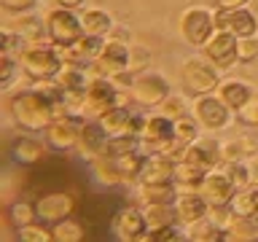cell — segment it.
Segmentation results:
<instances>
[{
	"mask_svg": "<svg viewBox=\"0 0 258 242\" xmlns=\"http://www.w3.org/2000/svg\"><path fill=\"white\" fill-rule=\"evenodd\" d=\"M124 89H121L113 78H102V76H92L84 94V110L81 116L84 118H100L105 110L116 108V105H126Z\"/></svg>",
	"mask_w": 258,
	"mask_h": 242,
	"instance_id": "1",
	"label": "cell"
},
{
	"mask_svg": "<svg viewBox=\"0 0 258 242\" xmlns=\"http://www.w3.org/2000/svg\"><path fill=\"white\" fill-rule=\"evenodd\" d=\"M19 62H22V70L27 73L32 81H38V84L54 81L56 73H59L62 65H64L54 43H32V46H27L19 54Z\"/></svg>",
	"mask_w": 258,
	"mask_h": 242,
	"instance_id": "2",
	"label": "cell"
},
{
	"mask_svg": "<svg viewBox=\"0 0 258 242\" xmlns=\"http://www.w3.org/2000/svg\"><path fill=\"white\" fill-rule=\"evenodd\" d=\"M140 140H143V148L151 153H167L175 161H180L183 156V148L175 140V118L164 116V113L161 116H148Z\"/></svg>",
	"mask_w": 258,
	"mask_h": 242,
	"instance_id": "3",
	"label": "cell"
},
{
	"mask_svg": "<svg viewBox=\"0 0 258 242\" xmlns=\"http://www.w3.org/2000/svg\"><path fill=\"white\" fill-rule=\"evenodd\" d=\"M180 78H183L185 92L194 97L218 92V86H221V73H218V68L210 59H197V56L183 62Z\"/></svg>",
	"mask_w": 258,
	"mask_h": 242,
	"instance_id": "4",
	"label": "cell"
},
{
	"mask_svg": "<svg viewBox=\"0 0 258 242\" xmlns=\"http://www.w3.org/2000/svg\"><path fill=\"white\" fill-rule=\"evenodd\" d=\"M215 30H218L215 27V11H210L205 6H191L180 16V35L194 48L205 46L215 35Z\"/></svg>",
	"mask_w": 258,
	"mask_h": 242,
	"instance_id": "5",
	"label": "cell"
},
{
	"mask_svg": "<svg viewBox=\"0 0 258 242\" xmlns=\"http://www.w3.org/2000/svg\"><path fill=\"white\" fill-rule=\"evenodd\" d=\"M46 30L48 40L54 46H73L78 38H84V22L73 8H54L46 14Z\"/></svg>",
	"mask_w": 258,
	"mask_h": 242,
	"instance_id": "6",
	"label": "cell"
},
{
	"mask_svg": "<svg viewBox=\"0 0 258 242\" xmlns=\"http://www.w3.org/2000/svg\"><path fill=\"white\" fill-rule=\"evenodd\" d=\"M169 94H172L169 81L161 76V73H151V70L137 73L132 86H129V97H132L137 105H143V108H156V105H161Z\"/></svg>",
	"mask_w": 258,
	"mask_h": 242,
	"instance_id": "7",
	"label": "cell"
},
{
	"mask_svg": "<svg viewBox=\"0 0 258 242\" xmlns=\"http://www.w3.org/2000/svg\"><path fill=\"white\" fill-rule=\"evenodd\" d=\"M129 51H132V46H129L126 40L108 38V43H105L102 54L92 62L94 76L116 78V76H121V73H126V70H129Z\"/></svg>",
	"mask_w": 258,
	"mask_h": 242,
	"instance_id": "8",
	"label": "cell"
},
{
	"mask_svg": "<svg viewBox=\"0 0 258 242\" xmlns=\"http://www.w3.org/2000/svg\"><path fill=\"white\" fill-rule=\"evenodd\" d=\"M81 127H84V118L81 116H62L54 118L51 124L46 127V145L59 153H70L78 148L81 143Z\"/></svg>",
	"mask_w": 258,
	"mask_h": 242,
	"instance_id": "9",
	"label": "cell"
},
{
	"mask_svg": "<svg viewBox=\"0 0 258 242\" xmlns=\"http://www.w3.org/2000/svg\"><path fill=\"white\" fill-rule=\"evenodd\" d=\"M231 108L226 105L218 94H202L194 102V116L199 118V124L210 129V132H221L231 124Z\"/></svg>",
	"mask_w": 258,
	"mask_h": 242,
	"instance_id": "10",
	"label": "cell"
},
{
	"mask_svg": "<svg viewBox=\"0 0 258 242\" xmlns=\"http://www.w3.org/2000/svg\"><path fill=\"white\" fill-rule=\"evenodd\" d=\"M205 59H210L218 70L231 68L234 62H239V38L231 35L226 30H215V35L202 46Z\"/></svg>",
	"mask_w": 258,
	"mask_h": 242,
	"instance_id": "11",
	"label": "cell"
},
{
	"mask_svg": "<svg viewBox=\"0 0 258 242\" xmlns=\"http://www.w3.org/2000/svg\"><path fill=\"white\" fill-rule=\"evenodd\" d=\"M215 27L226 30L237 38H247L258 32V19L250 8H218L215 11Z\"/></svg>",
	"mask_w": 258,
	"mask_h": 242,
	"instance_id": "12",
	"label": "cell"
},
{
	"mask_svg": "<svg viewBox=\"0 0 258 242\" xmlns=\"http://www.w3.org/2000/svg\"><path fill=\"white\" fill-rule=\"evenodd\" d=\"M180 159L207 169V172L210 169H218L223 164V143H218L215 137H199L191 145H185Z\"/></svg>",
	"mask_w": 258,
	"mask_h": 242,
	"instance_id": "13",
	"label": "cell"
},
{
	"mask_svg": "<svg viewBox=\"0 0 258 242\" xmlns=\"http://www.w3.org/2000/svg\"><path fill=\"white\" fill-rule=\"evenodd\" d=\"M73 210H76V199H73V194H64V191H51V194H43V197L35 199L38 221L48 223V226L70 218Z\"/></svg>",
	"mask_w": 258,
	"mask_h": 242,
	"instance_id": "14",
	"label": "cell"
},
{
	"mask_svg": "<svg viewBox=\"0 0 258 242\" xmlns=\"http://www.w3.org/2000/svg\"><path fill=\"white\" fill-rule=\"evenodd\" d=\"M110 231L118 239H143L148 237V218L143 207H121L110 221Z\"/></svg>",
	"mask_w": 258,
	"mask_h": 242,
	"instance_id": "15",
	"label": "cell"
},
{
	"mask_svg": "<svg viewBox=\"0 0 258 242\" xmlns=\"http://www.w3.org/2000/svg\"><path fill=\"white\" fill-rule=\"evenodd\" d=\"M108 129L102 127L100 118H84V127H81V143H78V156L92 164L97 156H102V145L108 140Z\"/></svg>",
	"mask_w": 258,
	"mask_h": 242,
	"instance_id": "16",
	"label": "cell"
},
{
	"mask_svg": "<svg viewBox=\"0 0 258 242\" xmlns=\"http://www.w3.org/2000/svg\"><path fill=\"white\" fill-rule=\"evenodd\" d=\"M175 210H177V218H180L183 226H191L207 218L210 213V202L205 199V194L199 189H180L175 197Z\"/></svg>",
	"mask_w": 258,
	"mask_h": 242,
	"instance_id": "17",
	"label": "cell"
},
{
	"mask_svg": "<svg viewBox=\"0 0 258 242\" xmlns=\"http://www.w3.org/2000/svg\"><path fill=\"white\" fill-rule=\"evenodd\" d=\"M199 191L205 194V199L210 205H221V202H231V197L237 194V186H234V180L223 167H218V169H210L207 172L205 183L199 186Z\"/></svg>",
	"mask_w": 258,
	"mask_h": 242,
	"instance_id": "18",
	"label": "cell"
},
{
	"mask_svg": "<svg viewBox=\"0 0 258 242\" xmlns=\"http://www.w3.org/2000/svg\"><path fill=\"white\" fill-rule=\"evenodd\" d=\"M175 167H177V161L172 156H167V153H151V156L145 159V167H143L140 177H137V183L175 180Z\"/></svg>",
	"mask_w": 258,
	"mask_h": 242,
	"instance_id": "19",
	"label": "cell"
},
{
	"mask_svg": "<svg viewBox=\"0 0 258 242\" xmlns=\"http://www.w3.org/2000/svg\"><path fill=\"white\" fill-rule=\"evenodd\" d=\"M177 183L164 180V183H137V197L143 205H169L177 197Z\"/></svg>",
	"mask_w": 258,
	"mask_h": 242,
	"instance_id": "20",
	"label": "cell"
},
{
	"mask_svg": "<svg viewBox=\"0 0 258 242\" xmlns=\"http://www.w3.org/2000/svg\"><path fill=\"white\" fill-rule=\"evenodd\" d=\"M218 97H221V100L229 105L234 113H239L255 94H253V89H250L245 81H234L231 78V81H221V86H218Z\"/></svg>",
	"mask_w": 258,
	"mask_h": 242,
	"instance_id": "21",
	"label": "cell"
},
{
	"mask_svg": "<svg viewBox=\"0 0 258 242\" xmlns=\"http://www.w3.org/2000/svg\"><path fill=\"white\" fill-rule=\"evenodd\" d=\"M8 153H11L14 164H22V167H30L35 164V161L43 156V145H40V140H35V137H16V140L11 143V148H8Z\"/></svg>",
	"mask_w": 258,
	"mask_h": 242,
	"instance_id": "22",
	"label": "cell"
},
{
	"mask_svg": "<svg viewBox=\"0 0 258 242\" xmlns=\"http://www.w3.org/2000/svg\"><path fill=\"white\" fill-rule=\"evenodd\" d=\"M89 169H92V180L105 186V189H116L118 183H124V177H121L118 167H116V159H110V156H97L89 164Z\"/></svg>",
	"mask_w": 258,
	"mask_h": 242,
	"instance_id": "23",
	"label": "cell"
},
{
	"mask_svg": "<svg viewBox=\"0 0 258 242\" xmlns=\"http://www.w3.org/2000/svg\"><path fill=\"white\" fill-rule=\"evenodd\" d=\"M8 30H14L27 46H32V43H43V38H48L46 24L40 22L38 16H27V14H22V19H16Z\"/></svg>",
	"mask_w": 258,
	"mask_h": 242,
	"instance_id": "24",
	"label": "cell"
},
{
	"mask_svg": "<svg viewBox=\"0 0 258 242\" xmlns=\"http://www.w3.org/2000/svg\"><path fill=\"white\" fill-rule=\"evenodd\" d=\"M143 210H145V218H148V234L164 229V226L180 223L175 202H169V205H143Z\"/></svg>",
	"mask_w": 258,
	"mask_h": 242,
	"instance_id": "25",
	"label": "cell"
},
{
	"mask_svg": "<svg viewBox=\"0 0 258 242\" xmlns=\"http://www.w3.org/2000/svg\"><path fill=\"white\" fill-rule=\"evenodd\" d=\"M81 22H84V32L86 35H102L108 38L113 32V19L108 11L102 8H89V11L81 14Z\"/></svg>",
	"mask_w": 258,
	"mask_h": 242,
	"instance_id": "26",
	"label": "cell"
},
{
	"mask_svg": "<svg viewBox=\"0 0 258 242\" xmlns=\"http://www.w3.org/2000/svg\"><path fill=\"white\" fill-rule=\"evenodd\" d=\"M205 177H207V169L191 164V161H183V159L177 161V167H175L177 189H199V186L205 183Z\"/></svg>",
	"mask_w": 258,
	"mask_h": 242,
	"instance_id": "27",
	"label": "cell"
},
{
	"mask_svg": "<svg viewBox=\"0 0 258 242\" xmlns=\"http://www.w3.org/2000/svg\"><path fill=\"white\" fill-rule=\"evenodd\" d=\"M145 159H148V156H145L140 148L124 153V156H116V167H118L121 177H124V183H126V180L137 183V177H140L143 167H145Z\"/></svg>",
	"mask_w": 258,
	"mask_h": 242,
	"instance_id": "28",
	"label": "cell"
},
{
	"mask_svg": "<svg viewBox=\"0 0 258 242\" xmlns=\"http://www.w3.org/2000/svg\"><path fill=\"white\" fill-rule=\"evenodd\" d=\"M137 148H143V140H140V137H135V135H113V137H108V140H105V145H102V156L116 159V156H124V153L137 151Z\"/></svg>",
	"mask_w": 258,
	"mask_h": 242,
	"instance_id": "29",
	"label": "cell"
},
{
	"mask_svg": "<svg viewBox=\"0 0 258 242\" xmlns=\"http://www.w3.org/2000/svg\"><path fill=\"white\" fill-rule=\"evenodd\" d=\"M129 116H132V110H129V105H116V108L105 110L100 121L102 127L108 129V135H126V124H129Z\"/></svg>",
	"mask_w": 258,
	"mask_h": 242,
	"instance_id": "30",
	"label": "cell"
},
{
	"mask_svg": "<svg viewBox=\"0 0 258 242\" xmlns=\"http://www.w3.org/2000/svg\"><path fill=\"white\" fill-rule=\"evenodd\" d=\"M258 153V143L253 137H237V140L223 143V164L226 161H237V159H250Z\"/></svg>",
	"mask_w": 258,
	"mask_h": 242,
	"instance_id": "31",
	"label": "cell"
},
{
	"mask_svg": "<svg viewBox=\"0 0 258 242\" xmlns=\"http://www.w3.org/2000/svg\"><path fill=\"white\" fill-rule=\"evenodd\" d=\"M223 239L229 242H247V239H258V221L255 218H237L229 229L223 231Z\"/></svg>",
	"mask_w": 258,
	"mask_h": 242,
	"instance_id": "32",
	"label": "cell"
},
{
	"mask_svg": "<svg viewBox=\"0 0 258 242\" xmlns=\"http://www.w3.org/2000/svg\"><path fill=\"white\" fill-rule=\"evenodd\" d=\"M84 237H86L84 226L76 223V221H70V218L51 223V239L54 242H81Z\"/></svg>",
	"mask_w": 258,
	"mask_h": 242,
	"instance_id": "33",
	"label": "cell"
},
{
	"mask_svg": "<svg viewBox=\"0 0 258 242\" xmlns=\"http://www.w3.org/2000/svg\"><path fill=\"white\" fill-rule=\"evenodd\" d=\"M199 118H194V116H185V118H177L175 121V140L180 148H185V145H191L194 140H199Z\"/></svg>",
	"mask_w": 258,
	"mask_h": 242,
	"instance_id": "34",
	"label": "cell"
},
{
	"mask_svg": "<svg viewBox=\"0 0 258 242\" xmlns=\"http://www.w3.org/2000/svg\"><path fill=\"white\" fill-rule=\"evenodd\" d=\"M223 169L229 172L237 189H247L253 186V169H250V159H237V161H226Z\"/></svg>",
	"mask_w": 258,
	"mask_h": 242,
	"instance_id": "35",
	"label": "cell"
},
{
	"mask_svg": "<svg viewBox=\"0 0 258 242\" xmlns=\"http://www.w3.org/2000/svg\"><path fill=\"white\" fill-rule=\"evenodd\" d=\"M231 207L239 218H255V191H253V186L237 189V194L231 197Z\"/></svg>",
	"mask_w": 258,
	"mask_h": 242,
	"instance_id": "36",
	"label": "cell"
},
{
	"mask_svg": "<svg viewBox=\"0 0 258 242\" xmlns=\"http://www.w3.org/2000/svg\"><path fill=\"white\" fill-rule=\"evenodd\" d=\"M8 221H11L16 229H22V226L27 223H35L38 221V213H35V202H11V207H8Z\"/></svg>",
	"mask_w": 258,
	"mask_h": 242,
	"instance_id": "37",
	"label": "cell"
},
{
	"mask_svg": "<svg viewBox=\"0 0 258 242\" xmlns=\"http://www.w3.org/2000/svg\"><path fill=\"white\" fill-rule=\"evenodd\" d=\"M159 108H161V113H164V116H169V118H185V116H191V102L188 100H185V97L183 94H169L167 97V100L164 102H161L159 105Z\"/></svg>",
	"mask_w": 258,
	"mask_h": 242,
	"instance_id": "38",
	"label": "cell"
},
{
	"mask_svg": "<svg viewBox=\"0 0 258 242\" xmlns=\"http://www.w3.org/2000/svg\"><path fill=\"white\" fill-rule=\"evenodd\" d=\"M207 218L213 221L221 231H226L229 226L237 221V213H234V207H231V202H221V205H210V213H207Z\"/></svg>",
	"mask_w": 258,
	"mask_h": 242,
	"instance_id": "39",
	"label": "cell"
},
{
	"mask_svg": "<svg viewBox=\"0 0 258 242\" xmlns=\"http://www.w3.org/2000/svg\"><path fill=\"white\" fill-rule=\"evenodd\" d=\"M22 70V62L16 54H0V89H11L16 73Z\"/></svg>",
	"mask_w": 258,
	"mask_h": 242,
	"instance_id": "40",
	"label": "cell"
},
{
	"mask_svg": "<svg viewBox=\"0 0 258 242\" xmlns=\"http://www.w3.org/2000/svg\"><path fill=\"white\" fill-rule=\"evenodd\" d=\"M16 239H22V242H48L51 239V231L46 229V223H27V226H22V229H16Z\"/></svg>",
	"mask_w": 258,
	"mask_h": 242,
	"instance_id": "41",
	"label": "cell"
},
{
	"mask_svg": "<svg viewBox=\"0 0 258 242\" xmlns=\"http://www.w3.org/2000/svg\"><path fill=\"white\" fill-rule=\"evenodd\" d=\"M180 226H183V223L164 226V229H159V231H151L148 237H151V239H159V242H164V239H188V231H183Z\"/></svg>",
	"mask_w": 258,
	"mask_h": 242,
	"instance_id": "42",
	"label": "cell"
},
{
	"mask_svg": "<svg viewBox=\"0 0 258 242\" xmlns=\"http://www.w3.org/2000/svg\"><path fill=\"white\" fill-rule=\"evenodd\" d=\"M258 56V35L239 38V62H253Z\"/></svg>",
	"mask_w": 258,
	"mask_h": 242,
	"instance_id": "43",
	"label": "cell"
},
{
	"mask_svg": "<svg viewBox=\"0 0 258 242\" xmlns=\"http://www.w3.org/2000/svg\"><path fill=\"white\" fill-rule=\"evenodd\" d=\"M145 65H148V51L140 46H132V51H129V70L132 73H143Z\"/></svg>",
	"mask_w": 258,
	"mask_h": 242,
	"instance_id": "44",
	"label": "cell"
},
{
	"mask_svg": "<svg viewBox=\"0 0 258 242\" xmlns=\"http://www.w3.org/2000/svg\"><path fill=\"white\" fill-rule=\"evenodd\" d=\"M0 6H3L8 14H30L32 8L38 6V0H0Z\"/></svg>",
	"mask_w": 258,
	"mask_h": 242,
	"instance_id": "45",
	"label": "cell"
},
{
	"mask_svg": "<svg viewBox=\"0 0 258 242\" xmlns=\"http://www.w3.org/2000/svg\"><path fill=\"white\" fill-rule=\"evenodd\" d=\"M239 121L242 124H250V127H258V97H253V100H250L245 108H242L239 113Z\"/></svg>",
	"mask_w": 258,
	"mask_h": 242,
	"instance_id": "46",
	"label": "cell"
},
{
	"mask_svg": "<svg viewBox=\"0 0 258 242\" xmlns=\"http://www.w3.org/2000/svg\"><path fill=\"white\" fill-rule=\"evenodd\" d=\"M218 8H242V6H250V0H215Z\"/></svg>",
	"mask_w": 258,
	"mask_h": 242,
	"instance_id": "47",
	"label": "cell"
},
{
	"mask_svg": "<svg viewBox=\"0 0 258 242\" xmlns=\"http://www.w3.org/2000/svg\"><path fill=\"white\" fill-rule=\"evenodd\" d=\"M56 6H62V8H73V11H76V8H81L86 3V0H54Z\"/></svg>",
	"mask_w": 258,
	"mask_h": 242,
	"instance_id": "48",
	"label": "cell"
},
{
	"mask_svg": "<svg viewBox=\"0 0 258 242\" xmlns=\"http://www.w3.org/2000/svg\"><path fill=\"white\" fill-rule=\"evenodd\" d=\"M250 11H253L255 19H258V0H250Z\"/></svg>",
	"mask_w": 258,
	"mask_h": 242,
	"instance_id": "49",
	"label": "cell"
},
{
	"mask_svg": "<svg viewBox=\"0 0 258 242\" xmlns=\"http://www.w3.org/2000/svg\"><path fill=\"white\" fill-rule=\"evenodd\" d=\"M253 191H255V221H258V186H255Z\"/></svg>",
	"mask_w": 258,
	"mask_h": 242,
	"instance_id": "50",
	"label": "cell"
}]
</instances>
